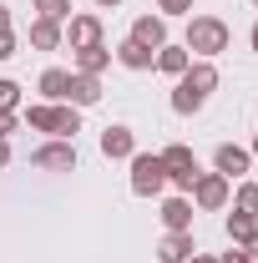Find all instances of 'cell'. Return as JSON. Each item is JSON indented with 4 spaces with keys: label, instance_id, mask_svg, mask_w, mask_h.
Returning <instances> with one entry per match:
<instances>
[{
    "label": "cell",
    "instance_id": "cell-1",
    "mask_svg": "<svg viewBox=\"0 0 258 263\" xmlns=\"http://www.w3.org/2000/svg\"><path fill=\"white\" fill-rule=\"evenodd\" d=\"M213 91H218V66L213 61H193L177 76V86H172V111H177V117H193V111L208 106Z\"/></svg>",
    "mask_w": 258,
    "mask_h": 263
},
{
    "label": "cell",
    "instance_id": "cell-2",
    "mask_svg": "<svg viewBox=\"0 0 258 263\" xmlns=\"http://www.w3.org/2000/svg\"><path fill=\"white\" fill-rule=\"evenodd\" d=\"M228 41H233V31H228L218 15H193L188 21V56H197V61H213V56H223Z\"/></svg>",
    "mask_w": 258,
    "mask_h": 263
},
{
    "label": "cell",
    "instance_id": "cell-3",
    "mask_svg": "<svg viewBox=\"0 0 258 263\" xmlns=\"http://www.w3.org/2000/svg\"><path fill=\"white\" fill-rule=\"evenodd\" d=\"M167 187V167L157 152H132V193L137 197H157Z\"/></svg>",
    "mask_w": 258,
    "mask_h": 263
},
{
    "label": "cell",
    "instance_id": "cell-4",
    "mask_svg": "<svg viewBox=\"0 0 258 263\" xmlns=\"http://www.w3.org/2000/svg\"><path fill=\"white\" fill-rule=\"evenodd\" d=\"M31 167L35 172H76V142H46V147H35L31 152Z\"/></svg>",
    "mask_w": 258,
    "mask_h": 263
},
{
    "label": "cell",
    "instance_id": "cell-5",
    "mask_svg": "<svg viewBox=\"0 0 258 263\" xmlns=\"http://www.w3.org/2000/svg\"><path fill=\"white\" fill-rule=\"evenodd\" d=\"M193 202L202 208V213H218L228 202V177L223 172H197V182H193Z\"/></svg>",
    "mask_w": 258,
    "mask_h": 263
},
{
    "label": "cell",
    "instance_id": "cell-6",
    "mask_svg": "<svg viewBox=\"0 0 258 263\" xmlns=\"http://www.w3.org/2000/svg\"><path fill=\"white\" fill-rule=\"evenodd\" d=\"M61 117H66V101L26 106V127H31V132H46V137H61Z\"/></svg>",
    "mask_w": 258,
    "mask_h": 263
},
{
    "label": "cell",
    "instance_id": "cell-7",
    "mask_svg": "<svg viewBox=\"0 0 258 263\" xmlns=\"http://www.w3.org/2000/svg\"><path fill=\"white\" fill-rule=\"evenodd\" d=\"M61 31H66V41H71V51H81V46H101V15H71Z\"/></svg>",
    "mask_w": 258,
    "mask_h": 263
},
{
    "label": "cell",
    "instance_id": "cell-8",
    "mask_svg": "<svg viewBox=\"0 0 258 263\" xmlns=\"http://www.w3.org/2000/svg\"><path fill=\"white\" fill-rule=\"evenodd\" d=\"M132 41L147 46V51H162V46H167V21H162V15H137V21H132Z\"/></svg>",
    "mask_w": 258,
    "mask_h": 263
},
{
    "label": "cell",
    "instance_id": "cell-9",
    "mask_svg": "<svg viewBox=\"0 0 258 263\" xmlns=\"http://www.w3.org/2000/svg\"><path fill=\"white\" fill-rule=\"evenodd\" d=\"M137 152V137H132V127H106L101 132V157H112V162H122V157H132Z\"/></svg>",
    "mask_w": 258,
    "mask_h": 263
},
{
    "label": "cell",
    "instance_id": "cell-10",
    "mask_svg": "<svg viewBox=\"0 0 258 263\" xmlns=\"http://www.w3.org/2000/svg\"><path fill=\"white\" fill-rule=\"evenodd\" d=\"M197 248H193V233H162L157 243V263H188Z\"/></svg>",
    "mask_w": 258,
    "mask_h": 263
},
{
    "label": "cell",
    "instance_id": "cell-11",
    "mask_svg": "<svg viewBox=\"0 0 258 263\" xmlns=\"http://www.w3.org/2000/svg\"><path fill=\"white\" fill-rule=\"evenodd\" d=\"M66 101H71V106H97V101H101V76H81V71H71Z\"/></svg>",
    "mask_w": 258,
    "mask_h": 263
},
{
    "label": "cell",
    "instance_id": "cell-12",
    "mask_svg": "<svg viewBox=\"0 0 258 263\" xmlns=\"http://www.w3.org/2000/svg\"><path fill=\"white\" fill-rule=\"evenodd\" d=\"M213 162H218V172H223L228 182H233V177H243V172H248V162H253V152H248V147H233V142H223Z\"/></svg>",
    "mask_w": 258,
    "mask_h": 263
},
{
    "label": "cell",
    "instance_id": "cell-13",
    "mask_svg": "<svg viewBox=\"0 0 258 263\" xmlns=\"http://www.w3.org/2000/svg\"><path fill=\"white\" fill-rule=\"evenodd\" d=\"M162 223H167V233H193V197H167Z\"/></svg>",
    "mask_w": 258,
    "mask_h": 263
},
{
    "label": "cell",
    "instance_id": "cell-14",
    "mask_svg": "<svg viewBox=\"0 0 258 263\" xmlns=\"http://www.w3.org/2000/svg\"><path fill=\"white\" fill-rule=\"evenodd\" d=\"M112 56H117V61L127 66V71H152V61H157V51H147V46H137V41H122V46H117V51H112Z\"/></svg>",
    "mask_w": 258,
    "mask_h": 263
},
{
    "label": "cell",
    "instance_id": "cell-15",
    "mask_svg": "<svg viewBox=\"0 0 258 263\" xmlns=\"http://www.w3.org/2000/svg\"><path fill=\"white\" fill-rule=\"evenodd\" d=\"M106 66H112V51H106V46H81V51H76V71H81V76H101Z\"/></svg>",
    "mask_w": 258,
    "mask_h": 263
},
{
    "label": "cell",
    "instance_id": "cell-16",
    "mask_svg": "<svg viewBox=\"0 0 258 263\" xmlns=\"http://www.w3.org/2000/svg\"><path fill=\"white\" fill-rule=\"evenodd\" d=\"M61 41H66V31L56 26V21H41V15L31 21V46H35V51H56Z\"/></svg>",
    "mask_w": 258,
    "mask_h": 263
},
{
    "label": "cell",
    "instance_id": "cell-17",
    "mask_svg": "<svg viewBox=\"0 0 258 263\" xmlns=\"http://www.w3.org/2000/svg\"><path fill=\"white\" fill-rule=\"evenodd\" d=\"M66 86H71V71H61V66L41 71V97L46 101H66Z\"/></svg>",
    "mask_w": 258,
    "mask_h": 263
},
{
    "label": "cell",
    "instance_id": "cell-18",
    "mask_svg": "<svg viewBox=\"0 0 258 263\" xmlns=\"http://www.w3.org/2000/svg\"><path fill=\"white\" fill-rule=\"evenodd\" d=\"M152 66H157V71H167V76H182V71L193 66V56H188V46H162Z\"/></svg>",
    "mask_w": 258,
    "mask_h": 263
},
{
    "label": "cell",
    "instance_id": "cell-19",
    "mask_svg": "<svg viewBox=\"0 0 258 263\" xmlns=\"http://www.w3.org/2000/svg\"><path fill=\"white\" fill-rule=\"evenodd\" d=\"M253 233H258V218H248V213H238V208L228 213V243H238V248H243V243H248Z\"/></svg>",
    "mask_w": 258,
    "mask_h": 263
},
{
    "label": "cell",
    "instance_id": "cell-20",
    "mask_svg": "<svg viewBox=\"0 0 258 263\" xmlns=\"http://www.w3.org/2000/svg\"><path fill=\"white\" fill-rule=\"evenodd\" d=\"M157 157H162V167H167V172H188V167H197L193 147H182V142H172V147H162Z\"/></svg>",
    "mask_w": 258,
    "mask_h": 263
},
{
    "label": "cell",
    "instance_id": "cell-21",
    "mask_svg": "<svg viewBox=\"0 0 258 263\" xmlns=\"http://www.w3.org/2000/svg\"><path fill=\"white\" fill-rule=\"evenodd\" d=\"M31 5H35V15H41V21H56V26L71 21V0H31Z\"/></svg>",
    "mask_w": 258,
    "mask_h": 263
},
{
    "label": "cell",
    "instance_id": "cell-22",
    "mask_svg": "<svg viewBox=\"0 0 258 263\" xmlns=\"http://www.w3.org/2000/svg\"><path fill=\"white\" fill-rule=\"evenodd\" d=\"M233 208L248 213V218H258V182H243V187L233 193Z\"/></svg>",
    "mask_w": 258,
    "mask_h": 263
},
{
    "label": "cell",
    "instance_id": "cell-23",
    "mask_svg": "<svg viewBox=\"0 0 258 263\" xmlns=\"http://www.w3.org/2000/svg\"><path fill=\"white\" fill-rule=\"evenodd\" d=\"M15 106H21V86L0 76V111H15Z\"/></svg>",
    "mask_w": 258,
    "mask_h": 263
},
{
    "label": "cell",
    "instance_id": "cell-24",
    "mask_svg": "<svg viewBox=\"0 0 258 263\" xmlns=\"http://www.w3.org/2000/svg\"><path fill=\"white\" fill-rule=\"evenodd\" d=\"M167 182H172L177 193L188 197V193H193V182H197V167H188V172H167Z\"/></svg>",
    "mask_w": 258,
    "mask_h": 263
},
{
    "label": "cell",
    "instance_id": "cell-25",
    "mask_svg": "<svg viewBox=\"0 0 258 263\" xmlns=\"http://www.w3.org/2000/svg\"><path fill=\"white\" fill-rule=\"evenodd\" d=\"M157 10H162V21L167 15H193V0H157Z\"/></svg>",
    "mask_w": 258,
    "mask_h": 263
},
{
    "label": "cell",
    "instance_id": "cell-26",
    "mask_svg": "<svg viewBox=\"0 0 258 263\" xmlns=\"http://www.w3.org/2000/svg\"><path fill=\"white\" fill-rule=\"evenodd\" d=\"M218 263H248V253H243V248L233 243V248H228V253H223V258H218Z\"/></svg>",
    "mask_w": 258,
    "mask_h": 263
},
{
    "label": "cell",
    "instance_id": "cell-27",
    "mask_svg": "<svg viewBox=\"0 0 258 263\" xmlns=\"http://www.w3.org/2000/svg\"><path fill=\"white\" fill-rule=\"evenodd\" d=\"M15 56V35H0V61H10Z\"/></svg>",
    "mask_w": 258,
    "mask_h": 263
},
{
    "label": "cell",
    "instance_id": "cell-28",
    "mask_svg": "<svg viewBox=\"0 0 258 263\" xmlns=\"http://www.w3.org/2000/svg\"><path fill=\"white\" fill-rule=\"evenodd\" d=\"M15 132V111H0V137H10Z\"/></svg>",
    "mask_w": 258,
    "mask_h": 263
},
{
    "label": "cell",
    "instance_id": "cell-29",
    "mask_svg": "<svg viewBox=\"0 0 258 263\" xmlns=\"http://www.w3.org/2000/svg\"><path fill=\"white\" fill-rule=\"evenodd\" d=\"M243 253H248V263H258V233L248 238V243H243Z\"/></svg>",
    "mask_w": 258,
    "mask_h": 263
},
{
    "label": "cell",
    "instance_id": "cell-30",
    "mask_svg": "<svg viewBox=\"0 0 258 263\" xmlns=\"http://www.w3.org/2000/svg\"><path fill=\"white\" fill-rule=\"evenodd\" d=\"M0 167H10V137H0Z\"/></svg>",
    "mask_w": 258,
    "mask_h": 263
},
{
    "label": "cell",
    "instance_id": "cell-31",
    "mask_svg": "<svg viewBox=\"0 0 258 263\" xmlns=\"http://www.w3.org/2000/svg\"><path fill=\"white\" fill-rule=\"evenodd\" d=\"M0 35H10V10L0 5Z\"/></svg>",
    "mask_w": 258,
    "mask_h": 263
},
{
    "label": "cell",
    "instance_id": "cell-32",
    "mask_svg": "<svg viewBox=\"0 0 258 263\" xmlns=\"http://www.w3.org/2000/svg\"><path fill=\"white\" fill-rule=\"evenodd\" d=\"M188 263H218V258H208V253H193V258H188Z\"/></svg>",
    "mask_w": 258,
    "mask_h": 263
},
{
    "label": "cell",
    "instance_id": "cell-33",
    "mask_svg": "<svg viewBox=\"0 0 258 263\" xmlns=\"http://www.w3.org/2000/svg\"><path fill=\"white\" fill-rule=\"evenodd\" d=\"M248 46H253V51H258V21H253V31H248Z\"/></svg>",
    "mask_w": 258,
    "mask_h": 263
},
{
    "label": "cell",
    "instance_id": "cell-34",
    "mask_svg": "<svg viewBox=\"0 0 258 263\" xmlns=\"http://www.w3.org/2000/svg\"><path fill=\"white\" fill-rule=\"evenodd\" d=\"M97 5H101V10H117V5H122V0H97Z\"/></svg>",
    "mask_w": 258,
    "mask_h": 263
},
{
    "label": "cell",
    "instance_id": "cell-35",
    "mask_svg": "<svg viewBox=\"0 0 258 263\" xmlns=\"http://www.w3.org/2000/svg\"><path fill=\"white\" fill-rule=\"evenodd\" d=\"M253 152H258V137H253Z\"/></svg>",
    "mask_w": 258,
    "mask_h": 263
},
{
    "label": "cell",
    "instance_id": "cell-36",
    "mask_svg": "<svg viewBox=\"0 0 258 263\" xmlns=\"http://www.w3.org/2000/svg\"><path fill=\"white\" fill-rule=\"evenodd\" d=\"M253 10H258V0H253Z\"/></svg>",
    "mask_w": 258,
    "mask_h": 263
}]
</instances>
